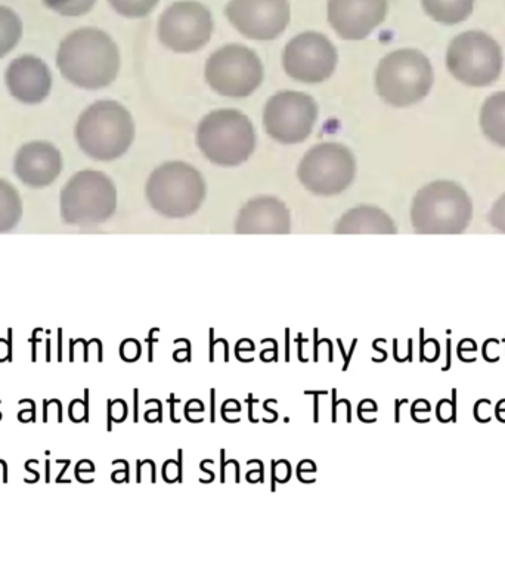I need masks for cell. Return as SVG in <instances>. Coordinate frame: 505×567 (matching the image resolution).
I'll list each match as a JSON object with an SVG mask.
<instances>
[{"instance_id":"6da1fadb","label":"cell","mask_w":505,"mask_h":567,"mask_svg":"<svg viewBox=\"0 0 505 567\" xmlns=\"http://www.w3.org/2000/svg\"><path fill=\"white\" fill-rule=\"evenodd\" d=\"M57 65L65 80L77 88L96 91L110 86L120 68L114 40L99 29H79L61 40Z\"/></svg>"},{"instance_id":"7a4b0ae2","label":"cell","mask_w":505,"mask_h":567,"mask_svg":"<svg viewBox=\"0 0 505 567\" xmlns=\"http://www.w3.org/2000/svg\"><path fill=\"white\" fill-rule=\"evenodd\" d=\"M76 139L86 156L111 161L125 156L135 123L129 111L116 101H98L83 111L76 125Z\"/></svg>"},{"instance_id":"3957f363","label":"cell","mask_w":505,"mask_h":567,"mask_svg":"<svg viewBox=\"0 0 505 567\" xmlns=\"http://www.w3.org/2000/svg\"><path fill=\"white\" fill-rule=\"evenodd\" d=\"M472 216V198L452 181L430 182L412 201L411 221L418 234H461Z\"/></svg>"},{"instance_id":"277c9868","label":"cell","mask_w":505,"mask_h":567,"mask_svg":"<svg viewBox=\"0 0 505 567\" xmlns=\"http://www.w3.org/2000/svg\"><path fill=\"white\" fill-rule=\"evenodd\" d=\"M435 82L432 64L417 49H399L380 61L376 86L384 102L396 108L411 107L429 95Z\"/></svg>"},{"instance_id":"5b68a950","label":"cell","mask_w":505,"mask_h":567,"mask_svg":"<svg viewBox=\"0 0 505 567\" xmlns=\"http://www.w3.org/2000/svg\"><path fill=\"white\" fill-rule=\"evenodd\" d=\"M197 144L212 163L222 167L240 166L252 157L256 132L249 117L241 111H213L198 125Z\"/></svg>"},{"instance_id":"8992f818","label":"cell","mask_w":505,"mask_h":567,"mask_svg":"<svg viewBox=\"0 0 505 567\" xmlns=\"http://www.w3.org/2000/svg\"><path fill=\"white\" fill-rule=\"evenodd\" d=\"M147 197L156 212L166 218L194 215L206 200V182L191 164L170 161L161 164L147 184Z\"/></svg>"},{"instance_id":"52a82bcc","label":"cell","mask_w":505,"mask_h":567,"mask_svg":"<svg viewBox=\"0 0 505 567\" xmlns=\"http://www.w3.org/2000/svg\"><path fill=\"white\" fill-rule=\"evenodd\" d=\"M61 216L76 226H95L116 212L117 189L105 173L82 170L61 191Z\"/></svg>"},{"instance_id":"ba28073f","label":"cell","mask_w":505,"mask_h":567,"mask_svg":"<svg viewBox=\"0 0 505 567\" xmlns=\"http://www.w3.org/2000/svg\"><path fill=\"white\" fill-rule=\"evenodd\" d=\"M446 67L458 82L485 88L491 86L503 71V51L489 34L461 33L449 45Z\"/></svg>"},{"instance_id":"9c48e42d","label":"cell","mask_w":505,"mask_h":567,"mask_svg":"<svg viewBox=\"0 0 505 567\" xmlns=\"http://www.w3.org/2000/svg\"><path fill=\"white\" fill-rule=\"evenodd\" d=\"M356 160L352 151L336 142L315 145L300 161L299 175L303 187L316 195H337L346 191L355 179Z\"/></svg>"},{"instance_id":"30bf717a","label":"cell","mask_w":505,"mask_h":567,"mask_svg":"<svg viewBox=\"0 0 505 567\" xmlns=\"http://www.w3.org/2000/svg\"><path fill=\"white\" fill-rule=\"evenodd\" d=\"M206 80L219 95L246 98L262 85L263 65L247 46L226 45L207 61Z\"/></svg>"},{"instance_id":"8fae6325","label":"cell","mask_w":505,"mask_h":567,"mask_svg":"<svg viewBox=\"0 0 505 567\" xmlns=\"http://www.w3.org/2000/svg\"><path fill=\"white\" fill-rule=\"evenodd\" d=\"M212 33V12L195 0L173 3L158 21V39L178 54L200 51L209 43Z\"/></svg>"},{"instance_id":"7c38bea8","label":"cell","mask_w":505,"mask_h":567,"mask_svg":"<svg viewBox=\"0 0 505 567\" xmlns=\"http://www.w3.org/2000/svg\"><path fill=\"white\" fill-rule=\"evenodd\" d=\"M318 119V105L312 96L285 91L272 96L263 111V125L275 141L299 144L311 136Z\"/></svg>"},{"instance_id":"4fadbf2b","label":"cell","mask_w":505,"mask_h":567,"mask_svg":"<svg viewBox=\"0 0 505 567\" xmlns=\"http://www.w3.org/2000/svg\"><path fill=\"white\" fill-rule=\"evenodd\" d=\"M336 46L324 34L306 32L297 34L284 49L285 73L291 79L308 85L325 82L336 71Z\"/></svg>"},{"instance_id":"5bb4252c","label":"cell","mask_w":505,"mask_h":567,"mask_svg":"<svg viewBox=\"0 0 505 567\" xmlns=\"http://www.w3.org/2000/svg\"><path fill=\"white\" fill-rule=\"evenodd\" d=\"M225 17L243 36L274 40L290 24L288 0H229Z\"/></svg>"},{"instance_id":"9a60e30c","label":"cell","mask_w":505,"mask_h":567,"mask_svg":"<svg viewBox=\"0 0 505 567\" xmlns=\"http://www.w3.org/2000/svg\"><path fill=\"white\" fill-rule=\"evenodd\" d=\"M387 11V0H328V23L342 39H367L386 20Z\"/></svg>"},{"instance_id":"2e32d148","label":"cell","mask_w":505,"mask_h":567,"mask_svg":"<svg viewBox=\"0 0 505 567\" xmlns=\"http://www.w3.org/2000/svg\"><path fill=\"white\" fill-rule=\"evenodd\" d=\"M9 94L23 104H40L52 88L51 70L40 58L23 55L8 65L5 74Z\"/></svg>"},{"instance_id":"e0dca14e","label":"cell","mask_w":505,"mask_h":567,"mask_svg":"<svg viewBox=\"0 0 505 567\" xmlns=\"http://www.w3.org/2000/svg\"><path fill=\"white\" fill-rule=\"evenodd\" d=\"M14 169L23 184L45 188L60 176L63 158L58 148L49 142H29L18 150Z\"/></svg>"},{"instance_id":"ac0fdd59","label":"cell","mask_w":505,"mask_h":567,"mask_svg":"<svg viewBox=\"0 0 505 567\" xmlns=\"http://www.w3.org/2000/svg\"><path fill=\"white\" fill-rule=\"evenodd\" d=\"M290 212L283 201L257 197L241 209L237 219L238 234H288Z\"/></svg>"},{"instance_id":"d6986e66","label":"cell","mask_w":505,"mask_h":567,"mask_svg":"<svg viewBox=\"0 0 505 567\" xmlns=\"http://www.w3.org/2000/svg\"><path fill=\"white\" fill-rule=\"evenodd\" d=\"M337 234H395L396 226L379 207L361 206L349 210L336 228Z\"/></svg>"},{"instance_id":"ffe728a7","label":"cell","mask_w":505,"mask_h":567,"mask_svg":"<svg viewBox=\"0 0 505 567\" xmlns=\"http://www.w3.org/2000/svg\"><path fill=\"white\" fill-rule=\"evenodd\" d=\"M480 127L492 144L505 148V92L486 98L480 110Z\"/></svg>"},{"instance_id":"44dd1931","label":"cell","mask_w":505,"mask_h":567,"mask_svg":"<svg viewBox=\"0 0 505 567\" xmlns=\"http://www.w3.org/2000/svg\"><path fill=\"white\" fill-rule=\"evenodd\" d=\"M424 12L443 26H457L473 14L474 0H421Z\"/></svg>"},{"instance_id":"7402d4cb","label":"cell","mask_w":505,"mask_h":567,"mask_svg":"<svg viewBox=\"0 0 505 567\" xmlns=\"http://www.w3.org/2000/svg\"><path fill=\"white\" fill-rule=\"evenodd\" d=\"M23 216V203L17 189L0 179V232L11 231Z\"/></svg>"},{"instance_id":"603a6c76","label":"cell","mask_w":505,"mask_h":567,"mask_svg":"<svg viewBox=\"0 0 505 567\" xmlns=\"http://www.w3.org/2000/svg\"><path fill=\"white\" fill-rule=\"evenodd\" d=\"M23 36V23L12 9L0 6V58L8 55Z\"/></svg>"},{"instance_id":"cb8c5ba5","label":"cell","mask_w":505,"mask_h":567,"mask_svg":"<svg viewBox=\"0 0 505 567\" xmlns=\"http://www.w3.org/2000/svg\"><path fill=\"white\" fill-rule=\"evenodd\" d=\"M111 8L126 18H144L156 8L158 0H108Z\"/></svg>"},{"instance_id":"d4e9b609","label":"cell","mask_w":505,"mask_h":567,"mask_svg":"<svg viewBox=\"0 0 505 567\" xmlns=\"http://www.w3.org/2000/svg\"><path fill=\"white\" fill-rule=\"evenodd\" d=\"M96 0H43L51 11L63 17H80L94 8Z\"/></svg>"},{"instance_id":"484cf974","label":"cell","mask_w":505,"mask_h":567,"mask_svg":"<svg viewBox=\"0 0 505 567\" xmlns=\"http://www.w3.org/2000/svg\"><path fill=\"white\" fill-rule=\"evenodd\" d=\"M489 221H491L494 228L505 232V194L501 195L497 203L492 207L491 213H489Z\"/></svg>"},{"instance_id":"4316f807","label":"cell","mask_w":505,"mask_h":567,"mask_svg":"<svg viewBox=\"0 0 505 567\" xmlns=\"http://www.w3.org/2000/svg\"><path fill=\"white\" fill-rule=\"evenodd\" d=\"M451 368V340L448 339L446 342V367L443 368V371L449 370Z\"/></svg>"},{"instance_id":"83f0119b","label":"cell","mask_w":505,"mask_h":567,"mask_svg":"<svg viewBox=\"0 0 505 567\" xmlns=\"http://www.w3.org/2000/svg\"><path fill=\"white\" fill-rule=\"evenodd\" d=\"M12 340V330H9V342H11ZM9 352H11L12 355V345H9Z\"/></svg>"}]
</instances>
